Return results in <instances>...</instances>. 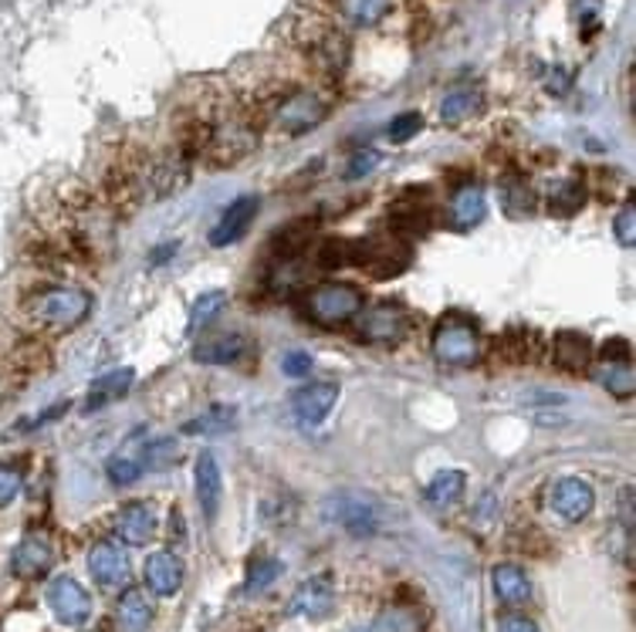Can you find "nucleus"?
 I'll return each instance as SVG.
<instances>
[{
	"mask_svg": "<svg viewBox=\"0 0 636 632\" xmlns=\"http://www.w3.org/2000/svg\"><path fill=\"white\" fill-rule=\"evenodd\" d=\"M89 311H92V294L85 288L61 284V288H44L28 294L18 308V319L24 329L44 335V332H69L82 325L89 319Z\"/></svg>",
	"mask_w": 636,
	"mask_h": 632,
	"instance_id": "f257e3e1",
	"label": "nucleus"
},
{
	"mask_svg": "<svg viewBox=\"0 0 636 632\" xmlns=\"http://www.w3.org/2000/svg\"><path fill=\"white\" fill-rule=\"evenodd\" d=\"M291 44L301 51V58L318 72H342L349 65V38L332 18L322 14H305L291 24Z\"/></svg>",
	"mask_w": 636,
	"mask_h": 632,
	"instance_id": "f03ea898",
	"label": "nucleus"
},
{
	"mask_svg": "<svg viewBox=\"0 0 636 632\" xmlns=\"http://www.w3.org/2000/svg\"><path fill=\"white\" fill-rule=\"evenodd\" d=\"M410 258V244L400 234H372L366 240H352V265L379 281L403 274Z\"/></svg>",
	"mask_w": 636,
	"mask_h": 632,
	"instance_id": "7ed1b4c3",
	"label": "nucleus"
},
{
	"mask_svg": "<svg viewBox=\"0 0 636 632\" xmlns=\"http://www.w3.org/2000/svg\"><path fill=\"white\" fill-rule=\"evenodd\" d=\"M433 359L451 369H468L481 359V332L464 314H448L433 329Z\"/></svg>",
	"mask_w": 636,
	"mask_h": 632,
	"instance_id": "20e7f679",
	"label": "nucleus"
},
{
	"mask_svg": "<svg viewBox=\"0 0 636 632\" xmlns=\"http://www.w3.org/2000/svg\"><path fill=\"white\" fill-rule=\"evenodd\" d=\"M322 515L329 525L349 531L352 538H366L379 528V504L362 490H336L326 497Z\"/></svg>",
	"mask_w": 636,
	"mask_h": 632,
	"instance_id": "39448f33",
	"label": "nucleus"
},
{
	"mask_svg": "<svg viewBox=\"0 0 636 632\" xmlns=\"http://www.w3.org/2000/svg\"><path fill=\"white\" fill-rule=\"evenodd\" d=\"M326 115H329V99H326L322 92H315V89H291V92L278 102V108L271 112L268 122H275L285 136H305V133H311Z\"/></svg>",
	"mask_w": 636,
	"mask_h": 632,
	"instance_id": "423d86ee",
	"label": "nucleus"
},
{
	"mask_svg": "<svg viewBox=\"0 0 636 632\" xmlns=\"http://www.w3.org/2000/svg\"><path fill=\"white\" fill-rule=\"evenodd\" d=\"M366 298L352 284H322L308 294V319L322 329H339L349 325L356 314L362 311Z\"/></svg>",
	"mask_w": 636,
	"mask_h": 632,
	"instance_id": "0eeeda50",
	"label": "nucleus"
},
{
	"mask_svg": "<svg viewBox=\"0 0 636 632\" xmlns=\"http://www.w3.org/2000/svg\"><path fill=\"white\" fill-rule=\"evenodd\" d=\"M356 319H359V335L376 345H397L410 332V314L393 301H379V304L359 311Z\"/></svg>",
	"mask_w": 636,
	"mask_h": 632,
	"instance_id": "6e6552de",
	"label": "nucleus"
},
{
	"mask_svg": "<svg viewBox=\"0 0 636 632\" xmlns=\"http://www.w3.org/2000/svg\"><path fill=\"white\" fill-rule=\"evenodd\" d=\"M596 379H599V386L606 393H613L616 400H629L636 393V375H633V359H629V342L626 339H609L603 345Z\"/></svg>",
	"mask_w": 636,
	"mask_h": 632,
	"instance_id": "1a4fd4ad",
	"label": "nucleus"
},
{
	"mask_svg": "<svg viewBox=\"0 0 636 632\" xmlns=\"http://www.w3.org/2000/svg\"><path fill=\"white\" fill-rule=\"evenodd\" d=\"M311 8V14L339 18L349 28H376L393 8V0H301Z\"/></svg>",
	"mask_w": 636,
	"mask_h": 632,
	"instance_id": "9d476101",
	"label": "nucleus"
},
{
	"mask_svg": "<svg viewBox=\"0 0 636 632\" xmlns=\"http://www.w3.org/2000/svg\"><path fill=\"white\" fill-rule=\"evenodd\" d=\"M48 605H51L54 619L69 629H79L92 619V599L72 576H58L48 586Z\"/></svg>",
	"mask_w": 636,
	"mask_h": 632,
	"instance_id": "9b49d317",
	"label": "nucleus"
},
{
	"mask_svg": "<svg viewBox=\"0 0 636 632\" xmlns=\"http://www.w3.org/2000/svg\"><path fill=\"white\" fill-rule=\"evenodd\" d=\"M89 572H92V579L105 592H122L125 586H130V579H133L130 558H125L122 545H115V541L92 545V551H89Z\"/></svg>",
	"mask_w": 636,
	"mask_h": 632,
	"instance_id": "f8f14e48",
	"label": "nucleus"
},
{
	"mask_svg": "<svg viewBox=\"0 0 636 632\" xmlns=\"http://www.w3.org/2000/svg\"><path fill=\"white\" fill-rule=\"evenodd\" d=\"M593 504H596V494L579 477H562V480H555L548 487V508H552V515L568 521V525L583 521L593 511Z\"/></svg>",
	"mask_w": 636,
	"mask_h": 632,
	"instance_id": "ddd939ff",
	"label": "nucleus"
},
{
	"mask_svg": "<svg viewBox=\"0 0 636 632\" xmlns=\"http://www.w3.org/2000/svg\"><path fill=\"white\" fill-rule=\"evenodd\" d=\"M336 400H339V386L336 383H311V386L298 390L295 400H291L295 423L305 426V429L322 426L329 419V413L336 410Z\"/></svg>",
	"mask_w": 636,
	"mask_h": 632,
	"instance_id": "4468645a",
	"label": "nucleus"
},
{
	"mask_svg": "<svg viewBox=\"0 0 636 632\" xmlns=\"http://www.w3.org/2000/svg\"><path fill=\"white\" fill-rule=\"evenodd\" d=\"M336 605V589H332V579L329 576H311L305 579L291 602H288V615H298V619H326Z\"/></svg>",
	"mask_w": 636,
	"mask_h": 632,
	"instance_id": "2eb2a0df",
	"label": "nucleus"
},
{
	"mask_svg": "<svg viewBox=\"0 0 636 632\" xmlns=\"http://www.w3.org/2000/svg\"><path fill=\"white\" fill-rule=\"evenodd\" d=\"M51 564H54V545L44 535H28L11 555V572L28 582L44 579L51 572Z\"/></svg>",
	"mask_w": 636,
	"mask_h": 632,
	"instance_id": "dca6fc26",
	"label": "nucleus"
},
{
	"mask_svg": "<svg viewBox=\"0 0 636 632\" xmlns=\"http://www.w3.org/2000/svg\"><path fill=\"white\" fill-rule=\"evenodd\" d=\"M115 535L119 541L125 545H150L153 535H156V511H153V504L150 500H133V504H125V508L115 515Z\"/></svg>",
	"mask_w": 636,
	"mask_h": 632,
	"instance_id": "f3484780",
	"label": "nucleus"
},
{
	"mask_svg": "<svg viewBox=\"0 0 636 632\" xmlns=\"http://www.w3.org/2000/svg\"><path fill=\"white\" fill-rule=\"evenodd\" d=\"M194 490H197V504L207 521L217 518L220 511V497H224V477H220V464L214 454H201L197 457V470H194Z\"/></svg>",
	"mask_w": 636,
	"mask_h": 632,
	"instance_id": "a211bd4d",
	"label": "nucleus"
},
{
	"mask_svg": "<svg viewBox=\"0 0 636 632\" xmlns=\"http://www.w3.org/2000/svg\"><path fill=\"white\" fill-rule=\"evenodd\" d=\"M254 217H258V197H240V200H234V204L220 214V220L214 224L211 244H214V247H227V244L240 240V237L247 234V227L254 224Z\"/></svg>",
	"mask_w": 636,
	"mask_h": 632,
	"instance_id": "6ab92c4d",
	"label": "nucleus"
},
{
	"mask_svg": "<svg viewBox=\"0 0 636 632\" xmlns=\"http://www.w3.org/2000/svg\"><path fill=\"white\" fill-rule=\"evenodd\" d=\"M146 586L153 595H176L183 586V561L173 551H153L146 558Z\"/></svg>",
	"mask_w": 636,
	"mask_h": 632,
	"instance_id": "aec40b11",
	"label": "nucleus"
},
{
	"mask_svg": "<svg viewBox=\"0 0 636 632\" xmlns=\"http://www.w3.org/2000/svg\"><path fill=\"white\" fill-rule=\"evenodd\" d=\"M552 355H555V365L568 375H579L589 369L593 362V342L589 335L583 332H558L552 339Z\"/></svg>",
	"mask_w": 636,
	"mask_h": 632,
	"instance_id": "412c9836",
	"label": "nucleus"
},
{
	"mask_svg": "<svg viewBox=\"0 0 636 632\" xmlns=\"http://www.w3.org/2000/svg\"><path fill=\"white\" fill-rule=\"evenodd\" d=\"M484 214H488V200H484V194H481V186H474V183H468V186H461L458 194L451 197V204H448V220H451V227L454 230H474L481 220H484Z\"/></svg>",
	"mask_w": 636,
	"mask_h": 632,
	"instance_id": "4be33fe9",
	"label": "nucleus"
},
{
	"mask_svg": "<svg viewBox=\"0 0 636 632\" xmlns=\"http://www.w3.org/2000/svg\"><path fill=\"white\" fill-rule=\"evenodd\" d=\"M413 197H417V200H410V194L400 197V200H393V210H390L393 234H410V237H417V234H427V230H430V204H427V194H423V189H413Z\"/></svg>",
	"mask_w": 636,
	"mask_h": 632,
	"instance_id": "5701e85b",
	"label": "nucleus"
},
{
	"mask_svg": "<svg viewBox=\"0 0 636 632\" xmlns=\"http://www.w3.org/2000/svg\"><path fill=\"white\" fill-rule=\"evenodd\" d=\"M491 586H494V595L504 605H525L532 599V579L525 576L522 564H512V561H504V564L494 568Z\"/></svg>",
	"mask_w": 636,
	"mask_h": 632,
	"instance_id": "b1692460",
	"label": "nucleus"
},
{
	"mask_svg": "<svg viewBox=\"0 0 636 632\" xmlns=\"http://www.w3.org/2000/svg\"><path fill=\"white\" fill-rule=\"evenodd\" d=\"M153 622V602L140 589H122L115 602V629L119 632H146Z\"/></svg>",
	"mask_w": 636,
	"mask_h": 632,
	"instance_id": "393cba45",
	"label": "nucleus"
},
{
	"mask_svg": "<svg viewBox=\"0 0 636 632\" xmlns=\"http://www.w3.org/2000/svg\"><path fill=\"white\" fill-rule=\"evenodd\" d=\"M244 349H247V345H244L240 335L224 332V335H211V339L197 342L194 359H197V362H207V365H234V362L244 355Z\"/></svg>",
	"mask_w": 636,
	"mask_h": 632,
	"instance_id": "a878e982",
	"label": "nucleus"
},
{
	"mask_svg": "<svg viewBox=\"0 0 636 632\" xmlns=\"http://www.w3.org/2000/svg\"><path fill=\"white\" fill-rule=\"evenodd\" d=\"M468 490V477L461 470H440L433 474V480L427 484V500L433 504V508H454V504H461Z\"/></svg>",
	"mask_w": 636,
	"mask_h": 632,
	"instance_id": "bb28decb",
	"label": "nucleus"
},
{
	"mask_svg": "<svg viewBox=\"0 0 636 632\" xmlns=\"http://www.w3.org/2000/svg\"><path fill=\"white\" fill-rule=\"evenodd\" d=\"M133 369H112L105 375H99L92 390H89V403L85 410H95V406H105V403H115L119 396H125V390L133 386Z\"/></svg>",
	"mask_w": 636,
	"mask_h": 632,
	"instance_id": "cd10ccee",
	"label": "nucleus"
},
{
	"mask_svg": "<svg viewBox=\"0 0 636 632\" xmlns=\"http://www.w3.org/2000/svg\"><path fill=\"white\" fill-rule=\"evenodd\" d=\"M497 352H504L507 362H535L542 355V342L535 329H512L504 332L494 345Z\"/></svg>",
	"mask_w": 636,
	"mask_h": 632,
	"instance_id": "c85d7f7f",
	"label": "nucleus"
},
{
	"mask_svg": "<svg viewBox=\"0 0 636 632\" xmlns=\"http://www.w3.org/2000/svg\"><path fill=\"white\" fill-rule=\"evenodd\" d=\"M548 207H552L555 217H558V214H562V217L579 214V210L586 207V186H583V179H576V176H562V179L552 186Z\"/></svg>",
	"mask_w": 636,
	"mask_h": 632,
	"instance_id": "c756f323",
	"label": "nucleus"
},
{
	"mask_svg": "<svg viewBox=\"0 0 636 632\" xmlns=\"http://www.w3.org/2000/svg\"><path fill=\"white\" fill-rule=\"evenodd\" d=\"M478 108H481L478 89H454V92H448V99L440 102V118L448 125H461L471 115H478Z\"/></svg>",
	"mask_w": 636,
	"mask_h": 632,
	"instance_id": "7c9ffc66",
	"label": "nucleus"
},
{
	"mask_svg": "<svg viewBox=\"0 0 636 632\" xmlns=\"http://www.w3.org/2000/svg\"><path fill=\"white\" fill-rule=\"evenodd\" d=\"M105 470H109V477L115 480V484H133L143 470H146V454H143V447H122V450H115L112 457H109V464H105Z\"/></svg>",
	"mask_w": 636,
	"mask_h": 632,
	"instance_id": "2f4dec72",
	"label": "nucleus"
},
{
	"mask_svg": "<svg viewBox=\"0 0 636 632\" xmlns=\"http://www.w3.org/2000/svg\"><path fill=\"white\" fill-rule=\"evenodd\" d=\"M501 204H504V214L515 217V220H525L535 214V194L522 183V179H507L501 183Z\"/></svg>",
	"mask_w": 636,
	"mask_h": 632,
	"instance_id": "473e14b6",
	"label": "nucleus"
},
{
	"mask_svg": "<svg viewBox=\"0 0 636 632\" xmlns=\"http://www.w3.org/2000/svg\"><path fill=\"white\" fill-rule=\"evenodd\" d=\"M372 632H423V615L410 605H390L379 612Z\"/></svg>",
	"mask_w": 636,
	"mask_h": 632,
	"instance_id": "72a5a7b5",
	"label": "nucleus"
},
{
	"mask_svg": "<svg viewBox=\"0 0 636 632\" xmlns=\"http://www.w3.org/2000/svg\"><path fill=\"white\" fill-rule=\"evenodd\" d=\"M234 426V410H227V406H214L211 413H204V416H197V419H189L186 426H183V433H189V436H214V433H227Z\"/></svg>",
	"mask_w": 636,
	"mask_h": 632,
	"instance_id": "f704fd0d",
	"label": "nucleus"
},
{
	"mask_svg": "<svg viewBox=\"0 0 636 632\" xmlns=\"http://www.w3.org/2000/svg\"><path fill=\"white\" fill-rule=\"evenodd\" d=\"M224 304H227V294H224V291H207V294H201V298L194 301V308H189V332L204 329Z\"/></svg>",
	"mask_w": 636,
	"mask_h": 632,
	"instance_id": "c9c22d12",
	"label": "nucleus"
},
{
	"mask_svg": "<svg viewBox=\"0 0 636 632\" xmlns=\"http://www.w3.org/2000/svg\"><path fill=\"white\" fill-rule=\"evenodd\" d=\"M143 454H146V467H153V470H166V467H173L179 460V447H176V439H170V436L153 439V444L143 447Z\"/></svg>",
	"mask_w": 636,
	"mask_h": 632,
	"instance_id": "e433bc0d",
	"label": "nucleus"
},
{
	"mask_svg": "<svg viewBox=\"0 0 636 632\" xmlns=\"http://www.w3.org/2000/svg\"><path fill=\"white\" fill-rule=\"evenodd\" d=\"M278 576H281V564L275 558H258V561L250 564V572H247V592L254 595V592L268 589Z\"/></svg>",
	"mask_w": 636,
	"mask_h": 632,
	"instance_id": "4c0bfd02",
	"label": "nucleus"
},
{
	"mask_svg": "<svg viewBox=\"0 0 636 632\" xmlns=\"http://www.w3.org/2000/svg\"><path fill=\"white\" fill-rule=\"evenodd\" d=\"M318 265H322L326 271L352 265V240H326L322 250H318Z\"/></svg>",
	"mask_w": 636,
	"mask_h": 632,
	"instance_id": "58836bf2",
	"label": "nucleus"
},
{
	"mask_svg": "<svg viewBox=\"0 0 636 632\" xmlns=\"http://www.w3.org/2000/svg\"><path fill=\"white\" fill-rule=\"evenodd\" d=\"M613 234H616V240L623 244V247H633L636 244V207L626 200L623 207H619V214L613 217Z\"/></svg>",
	"mask_w": 636,
	"mask_h": 632,
	"instance_id": "ea45409f",
	"label": "nucleus"
},
{
	"mask_svg": "<svg viewBox=\"0 0 636 632\" xmlns=\"http://www.w3.org/2000/svg\"><path fill=\"white\" fill-rule=\"evenodd\" d=\"M420 129H423V115H417V112H407V115H397V118L390 122L387 136H390L393 143H410V139H413Z\"/></svg>",
	"mask_w": 636,
	"mask_h": 632,
	"instance_id": "a19ab883",
	"label": "nucleus"
},
{
	"mask_svg": "<svg viewBox=\"0 0 636 632\" xmlns=\"http://www.w3.org/2000/svg\"><path fill=\"white\" fill-rule=\"evenodd\" d=\"M21 487H24V474L14 464H0V508H8L21 494Z\"/></svg>",
	"mask_w": 636,
	"mask_h": 632,
	"instance_id": "79ce46f5",
	"label": "nucleus"
},
{
	"mask_svg": "<svg viewBox=\"0 0 636 632\" xmlns=\"http://www.w3.org/2000/svg\"><path fill=\"white\" fill-rule=\"evenodd\" d=\"M311 369H315V362H311L308 352H288V355L281 359V372L291 375V379H305Z\"/></svg>",
	"mask_w": 636,
	"mask_h": 632,
	"instance_id": "37998d69",
	"label": "nucleus"
},
{
	"mask_svg": "<svg viewBox=\"0 0 636 632\" xmlns=\"http://www.w3.org/2000/svg\"><path fill=\"white\" fill-rule=\"evenodd\" d=\"M376 166H379V153L362 149V153H356L352 163H349V179H359V176H366V173L376 169Z\"/></svg>",
	"mask_w": 636,
	"mask_h": 632,
	"instance_id": "c03bdc74",
	"label": "nucleus"
},
{
	"mask_svg": "<svg viewBox=\"0 0 636 632\" xmlns=\"http://www.w3.org/2000/svg\"><path fill=\"white\" fill-rule=\"evenodd\" d=\"M494 632H538V625H535V619L515 612V615H504Z\"/></svg>",
	"mask_w": 636,
	"mask_h": 632,
	"instance_id": "a18cd8bd",
	"label": "nucleus"
},
{
	"mask_svg": "<svg viewBox=\"0 0 636 632\" xmlns=\"http://www.w3.org/2000/svg\"><path fill=\"white\" fill-rule=\"evenodd\" d=\"M349 632H372L369 625H359V629H349Z\"/></svg>",
	"mask_w": 636,
	"mask_h": 632,
	"instance_id": "49530a36",
	"label": "nucleus"
}]
</instances>
